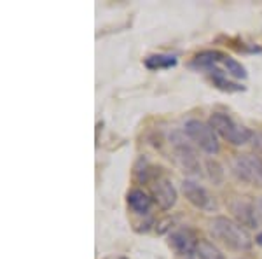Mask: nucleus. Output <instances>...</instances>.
I'll return each instance as SVG.
<instances>
[{
  "mask_svg": "<svg viewBox=\"0 0 262 259\" xmlns=\"http://www.w3.org/2000/svg\"><path fill=\"white\" fill-rule=\"evenodd\" d=\"M170 146H171L173 154H175L177 163H179L185 172L200 173L201 163H200V158H198V152L191 146L189 137L184 131H173L170 135Z\"/></svg>",
  "mask_w": 262,
  "mask_h": 259,
  "instance_id": "obj_5",
  "label": "nucleus"
},
{
  "mask_svg": "<svg viewBox=\"0 0 262 259\" xmlns=\"http://www.w3.org/2000/svg\"><path fill=\"white\" fill-rule=\"evenodd\" d=\"M210 125L222 138H226L232 146H243L253 135L247 126L238 125L231 116H227L224 112H213L210 116Z\"/></svg>",
  "mask_w": 262,
  "mask_h": 259,
  "instance_id": "obj_4",
  "label": "nucleus"
},
{
  "mask_svg": "<svg viewBox=\"0 0 262 259\" xmlns=\"http://www.w3.org/2000/svg\"><path fill=\"white\" fill-rule=\"evenodd\" d=\"M198 244H200V240H198L196 235L187 228L175 229L170 235V247L175 250L177 254H180V256L189 257V256H192V254H196Z\"/></svg>",
  "mask_w": 262,
  "mask_h": 259,
  "instance_id": "obj_9",
  "label": "nucleus"
},
{
  "mask_svg": "<svg viewBox=\"0 0 262 259\" xmlns=\"http://www.w3.org/2000/svg\"><path fill=\"white\" fill-rule=\"evenodd\" d=\"M231 212L236 217V223H239L242 226L248 228H257L259 224V217H257V210H255V203L247 202V200L236 198L231 202Z\"/></svg>",
  "mask_w": 262,
  "mask_h": 259,
  "instance_id": "obj_10",
  "label": "nucleus"
},
{
  "mask_svg": "<svg viewBox=\"0 0 262 259\" xmlns=\"http://www.w3.org/2000/svg\"><path fill=\"white\" fill-rule=\"evenodd\" d=\"M177 62L179 60H177L175 54L159 53V54H150V56H147L143 65L149 70H163V69H171V67H175Z\"/></svg>",
  "mask_w": 262,
  "mask_h": 259,
  "instance_id": "obj_12",
  "label": "nucleus"
},
{
  "mask_svg": "<svg viewBox=\"0 0 262 259\" xmlns=\"http://www.w3.org/2000/svg\"><path fill=\"white\" fill-rule=\"evenodd\" d=\"M210 231H212L215 238L221 240L224 245H227L232 250L245 252V250L252 249L253 240L248 235V231L239 223L229 217H224V215L213 217L210 221Z\"/></svg>",
  "mask_w": 262,
  "mask_h": 259,
  "instance_id": "obj_1",
  "label": "nucleus"
},
{
  "mask_svg": "<svg viewBox=\"0 0 262 259\" xmlns=\"http://www.w3.org/2000/svg\"><path fill=\"white\" fill-rule=\"evenodd\" d=\"M135 177H137L138 182H142V184H149V182H154L156 179H159L158 177V172H156V167H152L149 163V160L147 158H138L137 165H135Z\"/></svg>",
  "mask_w": 262,
  "mask_h": 259,
  "instance_id": "obj_13",
  "label": "nucleus"
},
{
  "mask_svg": "<svg viewBox=\"0 0 262 259\" xmlns=\"http://www.w3.org/2000/svg\"><path fill=\"white\" fill-rule=\"evenodd\" d=\"M212 83L222 91L236 93V91H243L245 90V86L234 83V81H229V79H227V75H224V74H212Z\"/></svg>",
  "mask_w": 262,
  "mask_h": 259,
  "instance_id": "obj_15",
  "label": "nucleus"
},
{
  "mask_svg": "<svg viewBox=\"0 0 262 259\" xmlns=\"http://www.w3.org/2000/svg\"><path fill=\"white\" fill-rule=\"evenodd\" d=\"M255 210H257V217H259V221H262V198H257L255 202Z\"/></svg>",
  "mask_w": 262,
  "mask_h": 259,
  "instance_id": "obj_16",
  "label": "nucleus"
},
{
  "mask_svg": "<svg viewBox=\"0 0 262 259\" xmlns=\"http://www.w3.org/2000/svg\"><path fill=\"white\" fill-rule=\"evenodd\" d=\"M187 259H200V257H198V254H192V256H189Z\"/></svg>",
  "mask_w": 262,
  "mask_h": 259,
  "instance_id": "obj_17",
  "label": "nucleus"
},
{
  "mask_svg": "<svg viewBox=\"0 0 262 259\" xmlns=\"http://www.w3.org/2000/svg\"><path fill=\"white\" fill-rule=\"evenodd\" d=\"M232 173L236 179L255 188H262V160L253 154H242L232 161Z\"/></svg>",
  "mask_w": 262,
  "mask_h": 259,
  "instance_id": "obj_6",
  "label": "nucleus"
},
{
  "mask_svg": "<svg viewBox=\"0 0 262 259\" xmlns=\"http://www.w3.org/2000/svg\"><path fill=\"white\" fill-rule=\"evenodd\" d=\"M126 200H128L129 209L133 210L135 214H138V215H147V214H149L152 203H154V200H152L149 194H147L145 191H142V189H131Z\"/></svg>",
  "mask_w": 262,
  "mask_h": 259,
  "instance_id": "obj_11",
  "label": "nucleus"
},
{
  "mask_svg": "<svg viewBox=\"0 0 262 259\" xmlns=\"http://www.w3.org/2000/svg\"><path fill=\"white\" fill-rule=\"evenodd\" d=\"M184 133L187 135L191 142L196 144L201 151L206 154H217L221 151V144L217 138V131L212 128L210 123L200 121V119H189L184 125Z\"/></svg>",
  "mask_w": 262,
  "mask_h": 259,
  "instance_id": "obj_3",
  "label": "nucleus"
},
{
  "mask_svg": "<svg viewBox=\"0 0 262 259\" xmlns=\"http://www.w3.org/2000/svg\"><path fill=\"white\" fill-rule=\"evenodd\" d=\"M196 254L200 259H226L221 250H219L212 242H208V240H200L198 249H196Z\"/></svg>",
  "mask_w": 262,
  "mask_h": 259,
  "instance_id": "obj_14",
  "label": "nucleus"
},
{
  "mask_svg": "<svg viewBox=\"0 0 262 259\" xmlns=\"http://www.w3.org/2000/svg\"><path fill=\"white\" fill-rule=\"evenodd\" d=\"M152 200L159 205V209L170 210L177 203V189L173 182L166 177H159L152 182Z\"/></svg>",
  "mask_w": 262,
  "mask_h": 259,
  "instance_id": "obj_8",
  "label": "nucleus"
},
{
  "mask_svg": "<svg viewBox=\"0 0 262 259\" xmlns=\"http://www.w3.org/2000/svg\"><path fill=\"white\" fill-rule=\"evenodd\" d=\"M196 69H205L210 74H224L234 79H247V69L238 60L222 51H203L196 54L191 63Z\"/></svg>",
  "mask_w": 262,
  "mask_h": 259,
  "instance_id": "obj_2",
  "label": "nucleus"
},
{
  "mask_svg": "<svg viewBox=\"0 0 262 259\" xmlns=\"http://www.w3.org/2000/svg\"><path fill=\"white\" fill-rule=\"evenodd\" d=\"M182 193H184L185 200H187L191 205L196 207V209L205 210V212H210L215 209V202H213L212 194L206 191V188L198 184L196 181L185 179L182 182Z\"/></svg>",
  "mask_w": 262,
  "mask_h": 259,
  "instance_id": "obj_7",
  "label": "nucleus"
}]
</instances>
